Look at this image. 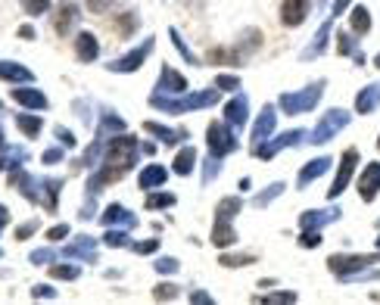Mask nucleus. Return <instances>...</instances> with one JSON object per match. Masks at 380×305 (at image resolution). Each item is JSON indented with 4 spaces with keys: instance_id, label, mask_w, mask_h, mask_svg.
<instances>
[{
    "instance_id": "nucleus-7",
    "label": "nucleus",
    "mask_w": 380,
    "mask_h": 305,
    "mask_svg": "<svg viewBox=\"0 0 380 305\" xmlns=\"http://www.w3.org/2000/svg\"><path fill=\"white\" fill-rule=\"evenodd\" d=\"M88 4H91V10H103V6L110 4V0H88Z\"/></svg>"
},
{
    "instance_id": "nucleus-5",
    "label": "nucleus",
    "mask_w": 380,
    "mask_h": 305,
    "mask_svg": "<svg viewBox=\"0 0 380 305\" xmlns=\"http://www.w3.org/2000/svg\"><path fill=\"white\" fill-rule=\"evenodd\" d=\"M368 25H371V22H368V13H365V10H355V28H358V32H362V28L368 32Z\"/></svg>"
},
{
    "instance_id": "nucleus-4",
    "label": "nucleus",
    "mask_w": 380,
    "mask_h": 305,
    "mask_svg": "<svg viewBox=\"0 0 380 305\" xmlns=\"http://www.w3.org/2000/svg\"><path fill=\"white\" fill-rule=\"evenodd\" d=\"M72 19H75V10H72V6H63V10H60V22H56V28H60V32H66V28L72 25Z\"/></svg>"
},
{
    "instance_id": "nucleus-1",
    "label": "nucleus",
    "mask_w": 380,
    "mask_h": 305,
    "mask_svg": "<svg viewBox=\"0 0 380 305\" xmlns=\"http://www.w3.org/2000/svg\"><path fill=\"white\" fill-rule=\"evenodd\" d=\"M309 13V0H284V25H299Z\"/></svg>"
},
{
    "instance_id": "nucleus-2",
    "label": "nucleus",
    "mask_w": 380,
    "mask_h": 305,
    "mask_svg": "<svg viewBox=\"0 0 380 305\" xmlns=\"http://www.w3.org/2000/svg\"><path fill=\"white\" fill-rule=\"evenodd\" d=\"M377 184H380V165L374 162V165L368 169V181H362V196H365V200H371V196H374Z\"/></svg>"
},
{
    "instance_id": "nucleus-3",
    "label": "nucleus",
    "mask_w": 380,
    "mask_h": 305,
    "mask_svg": "<svg viewBox=\"0 0 380 305\" xmlns=\"http://www.w3.org/2000/svg\"><path fill=\"white\" fill-rule=\"evenodd\" d=\"M78 41H81V60H88V56H94V53H97V41L91 38V34H81Z\"/></svg>"
},
{
    "instance_id": "nucleus-6",
    "label": "nucleus",
    "mask_w": 380,
    "mask_h": 305,
    "mask_svg": "<svg viewBox=\"0 0 380 305\" xmlns=\"http://www.w3.org/2000/svg\"><path fill=\"white\" fill-rule=\"evenodd\" d=\"M190 162H193V152H181V156H178V171H188Z\"/></svg>"
}]
</instances>
